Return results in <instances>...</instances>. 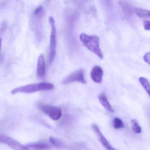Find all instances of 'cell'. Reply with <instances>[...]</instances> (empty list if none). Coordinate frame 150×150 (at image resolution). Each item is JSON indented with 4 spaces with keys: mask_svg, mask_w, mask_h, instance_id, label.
I'll return each instance as SVG.
<instances>
[{
    "mask_svg": "<svg viewBox=\"0 0 150 150\" xmlns=\"http://www.w3.org/2000/svg\"><path fill=\"white\" fill-rule=\"evenodd\" d=\"M79 40L88 50L96 55L100 59L103 60L104 57L100 47L99 38L98 36L89 35L83 33L79 35Z\"/></svg>",
    "mask_w": 150,
    "mask_h": 150,
    "instance_id": "6da1fadb",
    "label": "cell"
},
{
    "mask_svg": "<svg viewBox=\"0 0 150 150\" xmlns=\"http://www.w3.org/2000/svg\"><path fill=\"white\" fill-rule=\"evenodd\" d=\"M54 88V86L52 84L43 82L38 83L27 85L15 88L11 90V94H16L20 92L25 93H33L42 91L51 90H53Z\"/></svg>",
    "mask_w": 150,
    "mask_h": 150,
    "instance_id": "7a4b0ae2",
    "label": "cell"
},
{
    "mask_svg": "<svg viewBox=\"0 0 150 150\" xmlns=\"http://www.w3.org/2000/svg\"><path fill=\"white\" fill-rule=\"evenodd\" d=\"M49 22L51 27V32L50 36V45H49L48 63L52 64L55 59L56 54V45H57V31L55 26V20L53 17L50 16Z\"/></svg>",
    "mask_w": 150,
    "mask_h": 150,
    "instance_id": "3957f363",
    "label": "cell"
},
{
    "mask_svg": "<svg viewBox=\"0 0 150 150\" xmlns=\"http://www.w3.org/2000/svg\"><path fill=\"white\" fill-rule=\"evenodd\" d=\"M39 108L45 114L53 120L57 121L62 116L61 109L57 107L50 105H40Z\"/></svg>",
    "mask_w": 150,
    "mask_h": 150,
    "instance_id": "277c9868",
    "label": "cell"
},
{
    "mask_svg": "<svg viewBox=\"0 0 150 150\" xmlns=\"http://www.w3.org/2000/svg\"><path fill=\"white\" fill-rule=\"evenodd\" d=\"M62 82L65 85L74 82L86 84V80L84 76V71L83 70L80 69L72 72L63 79Z\"/></svg>",
    "mask_w": 150,
    "mask_h": 150,
    "instance_id": "5b68a950",
    "label": "cell"
},
{
    "mask_svg": "<svg viewBox=\"0 0 150 150\" xmlns=\"http://www.w3.org/2000/svg\"><path fill=\"white\" fill-rule=\"evenodd\" d=\"M0 143L5 144L13 149L16 150H26L29 149L26 146H23L19 142L10 136L5 135H0Z\"/></svg>",
    "mask_w": 150,
    "mask_h": 150,
    "instance_id": "8992f818",
    "label": "cell"
},
{
    "mask_svg": "<svg viewBox=\"0 0 150 150\" xmlns=\"http://www.w3.org/2000/svg\"><path fill=\"white\" fill-rule=\"evenodd\" d=\"M93 130L97 136L98 139L99 140L100 143L104 146V148L108 150H115L112 146L110 144V143L108 141L107 139L105 137L104 135L102 134L100 129L99 128L96 124H93L91 126Z\"/></svg>",
    "mask_w": 150,
    "mask_h": 150,
    "instance_id": "52a82bcc",
    "label": "cell"
},
{
    "mask_svg": "<svg viewBox=\"0 0 150 150\" xmlns=\"http://www.w3.org/2000/svg\"><path fill=\"white\" fill-rule=\"evenodd\" d=\"M103 70L101 67L95 66L92 69L91 72V77L95 83L100 84L103 80Z\"/></svg>",
    "mask_w": 150,
    "mask_h": 150,
    "instance_id": "ba28073f",
    "label": "cell"
},
{
    "mask_svg": "<svg viewBox=\"0 0 150 150\" xmlns=\"http://www.w3.org/2000/svg\"><path fill=\"white\" fill-rule=\"evenodd\" d=\"M45 62L44 55L40 54L38 58L37 65V75L38 78H42L45 77Z\"/></svg>",
    "mask_w": 150,
    "mask_h": 150,
    "instance_id": "9c48e42d",
    "label": "cell"
},
{
    "mask_svg": "<svg viewBox=\"0 0 150 150\" xmlns=\"http://www.w3.org/2000/svg\"><path fill=\"white\" fill-rule=\"evenodd\" d=\"M99 101L104 108L109 113H112L114 112L111 104L109 103L105 93L104 92H101L98 96Z\"/></svg>",
    "mask_w": 150,
    "mask_h": 150,
    "instance_id": "30bf717a",
    "label": "cell"
},
{
    "mask_svg": "<svg viewBox=\"0 0 150 150\" xmlns=\"http://www.w3.org/2000/svg\"><path fill=\"white\" fill-rule=\"evenodd\" d=\"M28 149H33L37 150H48L51 149V146L48 144L44 142H37L29 143L25 145Z\"/></svg>",
    "mask_w": 150,
    "mask_h": 150,
    "instance_id": "8fae6325",
    "label": "cell"
},
{
    "mask_svg": "<svg viewBox=\"0 0 150 150\" xmlns=\"http://www.w3.org/2000/svg\"><path fill=\"white\" fill-rule=\"evenodd\" d=\"M135 14L142 18H150V11L141 8H136L134 9Z\"/></svg>",
    "mask_w": 150,
    "mask_h": 150,
    "instance_id": "7c38bea8",
    "label": "cell"
},
{
    "mask_svg": "<svg viewBox=\"0 0 150 150\" xmlns=\"http://www.w3.org/2000/svg\"><path fill=\"white\" fill-rule=\"evenodd\" d=\"M124 16L127 18H129L132 15V11L130 5L126 3L122 2L120 4Z\"/></svg>",
    "mask_w": 150,
    "mask_h": 150,
    "instance_id": "4fadbf2b",
    "label": "cell"
},
{
    "mask_svg": "<svg viewBox=\"0 0 150 150\" xmlns=\"http://www.w3.org/2000/svg\"><path fill=\"white\" fill-rule=\"evenodd\" d=\"M49 141L51 144L56 148L62 149L66 146V144L63 142V141L56 137L51 136L49 138Z\"/></svg>",
    "mask_w": 150,
    "mask_h": 150,
    "instance_id": "5bb4252c",
    "label": "cell"
},
{
    "mask_svg": "<svg viewBox=\"0 0 150 150\" xmlns=\"http://www.w3.org/2000/svg\"><path fill=\"white\" fill-rule=\"evenodd\" d=\"M139 81L150 97V83L149 80L145 77H141Z\"/></svg>",
    "mask_w": 150,
    "mask_h": 150,
    "instance_id": "9a60e30c",
    "label": "cell"
},
{
    "mask_svg": "<svg viewBox=\"0 0 150 150\" xmlns=\"http://www.w3.org/2000/svg\"><path fill=\"white\" fill-rule=\"evenodd\" d=\"M132 128L133 131L136 134H141L142 132V129L136 119H132L131 121Z\"/></svg>",
    "mask_w": 150,
    "mask_h": 150,
    "instance_id": "2e32d148",
    "label": "cell"
},
{
    "mask_svg": "<svg viewBox=\"0 0 150 150\" xmlns=\"http://www.w3.org/2000/svg\"><path fill=\"white\" fill-rule=\"evenodd\" d=\"M113 126L115 129L123 128L124 127L123 121L119 118H115L113 122Z\"/></svg>",
    "mask_w": 150,
    "mask_h": 150,
    "instance_id": "e0dca14e",
    "label": "cell"
},
{
    "mask_svg": "<svg viewBox=\"0 0 150 150\" xmlns=\"http://www.w3.org/2000/svg\"><path fill=\"white\" fill-rule=\"evenodd\" d=\"M44 13V8H43V6L40 5L35 9L34 12H33V15L36 17L40 18L43 16Z\"/></svg>",
    "mask_w": 150,
    "mask_h": 150,
    "instance_id": "ac0fdd59",
    "label": "cell"
},
{
    "mask_svg": "<svg viewBox=\"0 0 150 150\" xmlns=\"http://www.w3.org/2000/svg\"><path fill=\"white\" fill-rule=\"evenodd\" d=\"M144 27L146 31H150V21L144 20Z\"/></svg>",
    "mask_w": 150,
    "mask_h": 150,
    "instance_id": "d6986e66",
    "label": "cell"
},
{
    "mask_svg": "<svg viewBox=\"0 0 150 150\" xmlns=\"http://www.w3.org/2000/svg\"><path fill=\"white\" fill-rule=\"evenodd\" d=\"M144 60L145 62L150 65V52L147 53L144 56Z\"/></svg>",
    "mask_w": 150,
    "mask_h": 150,
    "instance_id": "ffe728a7",
    "label": "cell"
},
{
    "mask_svg": "<svg viewBox=\"0 0 150 150\" xmlns=\"http://www.w3.org/2000/svg\"><path fill=\"white\" fill-rule=\"evenodd\" d=\"M6 27V23L3 22L1 25H0V33L3 32L5 30Z\"/></svg>",
    "mask_w": 150,
    "mask_h": 150,
    "instance_id": "44dd1931",
    "label": "cell"
},
{
    "mask_svg": "<svg viewBox=\"0 0 150 150\" xmlns=\"http://www.w3.org/2000/svg\"><path fill=\"white\" fill-rule=\"evenodd\" d=\"M1 39L0 38V50H1Z\"/></svg>",
    "mask_w": 150,
    "mask_h": 150,
    "instance_id": "7402d4cb",
    "label": "cell"
},
{
    "mask_svg": "<svg viewBox=\"0 0 150 150\" xmlns=\"http://www.w3.org/2000/svg\"><path fill=\"white\" fill-rule=\"evenodd\" d=\"M106 1V2H107V3L109 2L110 1V0H105Z\"/></svg>",
    "mask_w": 150,
    "mask_h": 150,
    "instance_id": "603a6c76",
    "label": "cell"
},
{
    "mask_svg": "<svg viewBox=\"0 0 150 150\" xmlns=\"http://www.w3.org/2000/svg\"><path fill=\"white\" fill-rule=\"evenodd\" d=\"M47 1H49V0H47Z\"/></svg>",
    "mask_w": 150,
    "mask_h": 150,
    "instance_id": "cb8c5ba5",
    "label": "cell"
}]
</instances>
